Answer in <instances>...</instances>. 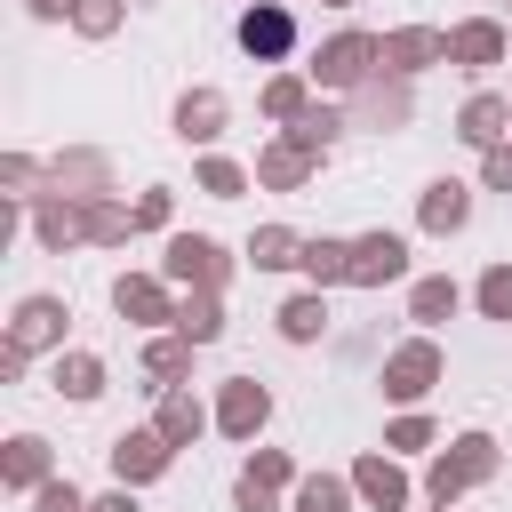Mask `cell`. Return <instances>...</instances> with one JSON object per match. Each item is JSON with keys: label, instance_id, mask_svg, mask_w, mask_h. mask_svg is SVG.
I'll use <instances>...</instances> for the list:
<instances>
[{"label": "cell", "instance_id": "obj_1", "mask_svg": "<svg viewBox=\"0 0 512 512\" xmlns=\"http://www.w3.org/2000/svg\"><path fill=\"white\" fill-rule=\"evenodd\" d=\"M312 88H336V96H360L376 72H384V40L376 32H360V24H344V32H328L320 48H312Z\"/></svg>", "mask_w": 512, "mask_h": 512}, {"label": "cell", "instance_id": "obj_2", "mask_svg": "<svg viewBox=\"0 0 512 512\" xmlns=\"http://www.w3.org/2000/svg\"><path fill=\"white\" fill-rule=\"evenodd\" d=\"M488 472H496V440H488V432H456V440L432 456V472H424V496L448 512V504H456L464 488H480Z\"/></svg>", "mask_w": 512, "mask_h": 512}, {"label": "cell", "instance_id": "obj_3", "mask_svg": "<svg viewBox=\"0 0 512 512\" xmlns=\"http://www.w3.org/2000/svg\"><path fill=\"white\" fill-rule=\"evenodd\" d=\"M232 40H240V56H256V64H288V56H296V8H288V0H248L240 24H232Z\"/></svg>", "mask_w": 512, "mask_h": 512}, {"label": "cell", "instance_id": "obj_4", "mask_svg": "<svg viewBox=\"0 0 512 512\" xmlns=\"http://www.w3.org/2000/svg\"><path fill=\"white\" fill-rule=\"evenodd\" d=\"M376 384H384V400L416 408V400H424V392L440 384V344H432V336H408V344H392V352H384V376H376Z\"/></svg>", "mask_w": 512, "mask_h": 512}, {"label": "cell", "instance_id": "obj_5", "mask_svg": "<svg viewBox=\"0 0 512 512\" xmlns=\"http://www.w3.org/2000/svg\"><path fill=\"white\" fill-rule=\"evenodd\" d=\"M280 488H296V456L288 448H248V464L232 480V504L240 512H280Z\"/></svg>", "mask_w": 512, "mask_h": 512}, {"label": "cell", "instance_id": "obj_6", "mask_svg": "<svg viewBox=\"0 0 512 512\" xmlns=\"http://www.w3.org/2000/svg\"><path fill=\"white\" fill-rule=\"evenodd\" d=\"M160 280L168 288H224V248L208 232H176L168 256H160Z\"/></svg>", "mask_w": 512, "mask_h": 512}, {"label": "cell", "instance_id": "obj_7", "mask_svg": "<svg viewBox=\"0 0 512 512\" xmlns=\"http://www.w3.org/2000/svg\"><path fill=\"white\" fill-rule=\"evenodd\" d=\"M104 456H112V480H120V488H144V480H160V472L176 464V448L160 440V424H136V432H120Z\"/></svg>", "mask_w": 512, "mask_h": 512}, {"label": "cell", "instance_id": "obj_8", "mask_svg": "<svg viewBox=\"0 0 512 512\" xmlns=\"http://www.w3.org/2000/svg\"><path fill=\"white\" fill-rule=\"evenodd\" d=\"M416 120V80H392V72H376L360 96H352V128H408Z\"/></svg>", "mask_w": 512, "mask_h": 512}, {"label": "cell", "instance_id": "obj_9", "mask_svg": "<svg viewBox=\"0 0 512 512\" xmlns=\"http://www.w3.org/2000/svg\"><path fill=\"white\" fill-rule=\"evenodd\" d=\"M176 304L184 296H168V280H144V272H120L112 280V312L128 328H176Z\"/></svg>", "mask_w": 512, "mask_h": 512}, {"label": "cell", "instance_id": "obj_10", "mask_svg": "<svg viewBox=\"0 0 512 512\" xmlns=\"http://www.w3.org/2000/svg\"><path fill=\"white\" fill-rule=\"evenodd\" d=\"M264 424H272V392H264L256 376H232V384L216 392V432L256 448V432H264Z\"/></svg>", "mask_w": 512, "mask_h": 512}, {"label": "cell", "instance_id": "obj_11", "mask_svg": "<svg viewBox=\"0 0 512 512\" xmlns=\"http://www.w3.org/2000/svg\"><path fill=\"white\" fill-rule=\"evenodd\" d=\"M504 56H512V32H504L496 16L448 24V64H456V72H488V64H504Z\"/></svg>", "mask_w": 512, "mask_h": 512}, {"label": "cell", "instance_id": "obj_12", "mask_svg": "<svg viewBox=\"0 0 512 512\" xmlns=\"http://www.w3.org/2000/svg\"><path fill=\"white\" fill-rule=\"evenodd\" d=\"M408 280V232H360L352 240V288H392Z\"/></svg>", "mask_w": 512, "mask_h": 512}, {"label": "cell", "instance_id": "obj_13", "mask_svg": "<svg viewBox=\"0 0 512 512\" xmlns=\"http://www.w3.org/2000/svg\"><path fill=\"white\" fill-rule=\"evenodd\" d=\"M64 296H16V320H8V344L16 352H64Z\"/></svg>", "mask_w": 512, "mask_h": 512}, {"label": "cell", "instance_id": "obj_14", "mask_svg": "<svg viewBox=\"0 0 512 512\" xmlns=\"http://www.w3.org/2000/svg\"><path fill=\"white\" fill-rule=\"evenodd\" d=\"M352 496H360L368 512H408V472H400V456H392V448H368V456L352 464Z\"/></svg>", "mask_w": 512, "mask_h": 512}, {"label": "cell", "instance_id": "obj_15", "mask_svg": "<svg viewBox=\"0 0 512 512\" xmlns=\"http://www.w3.org/2000/svg\"><path fill=\"white\" fill-rule=\"evenodd\" d=\"M432 64H448V32H432V24L384 32V72H392V80H416V72H432Z\"/></svg>", "mask_w": 512, "mask_h": 512}, {"label": "cell", "instance_id": "obj_16", "mask_svg": "<svg viewBox=\"0 0 512 512\" xmlns=\"http://www.w3.org/2000/svg\"><path fill=\"white\" fill-rule=\"evenodd\" d=\"M456 136H464L472 152H496V144H512V96H496V88L464 96V112H456Z\"/></svg>", "mask_w": 512, "mask_h": 512}, {"label": "cell", "instance_id": "obj_17", "mask_svg": "<svg viewBox=\"0 0 512 512\" xmlns=\"http://www.w3.org/2000/svg\"><path fill=\"white\" fill-rule=\"evenodd\" d=\"M416 224H424L432 240L464 232V224H472V184H456V176H432V184H424V200H416Z\"/></svg>", "mask_w": 512, "mask_h": 512}, {"label": "cell", "instance_id": "obj_18", "mask_svg": "<svg viewBox=\"0 0 512 512\" xmlns=\"http://www.w3.org/2000/svg\"><path fill=\"white\" fill-rule=\"evenodd\" d=\"M48 176H56L64 200H112V160L104 152H56Z\"/></svg>", "mask_w": 512, "mask_h": 512}, {"label": "cell", "instance_id": "obj_19", "mask_svg": "<svg viewBox=\"0 0 512 512\" xmlns=\"http://www.w3.org/2000/svg\"><path fill=\"white\" fill-rule=\"evenodd\" d=\"M224 120H232L224 88H184V96H176V136H184V144H216Z\"/></svg>", "mask_w": 512, "mask_h": 512}, {"label": "cell", "instance_id": "obj_20", "mask_svg": "<svg viewBox=\"0 0 512 512\" xmlns=\"http://www.w3.org/2000/svg\"><path fill=\"white\" fill-rule=\"evenodd\" d=\"M152 424H160V440H168V448H192V440H200V432H208L216 416L200 408V392H192V384H168V392H160V416H152Z\"/></svg>", "mask_w": 512, "mask_h": 512}, {"label": "cell", "instance_id": "obj_21", "mask_svg": "<svg viewBox=\"0 0 512 512\" xmlns=\"http://www.w3.org/2000/svg\"><path fill=\"white\" fill-rule=\"evenodd\" d=\"M32 232H40V248H72V240H88V200L40 192V208H32Z\"/></svg>", "mask_w": 512, "mask_h": 512}, {"label": "cell", "instance_id": "obj_22", "mask_svg": "<svg viewBox=\"0 0 512 512\" xmlns=\"http://www.w3.org/2000/svg\"><path fill=\"white\" fill-rule=\"evenodd\" d=\"M0 480H8L16 496H40V488L56 480V472H48V440H40V432H16L8 456H0Z\"/></svg>", "mask_w": 512, "mask_h": 512}, {"label": "cell", "instance_id": "obj_23", "mask_svg": "<svg viewBox=\"0 0 512 512\" xmlns=\"http://www.w3.org/2000/svg\"><path fill=\"white\" fill-rule=\"evenodd\" d=\"M304 280L312 288H352V240H336V232L304 240Z\"/></svg>", "mask_w": 512, "mask_h": 512}, {"label": "cell", "instance_id": "obj_24", "mask_svg": "<svg viewBox=\"0 0 512 512\" xmlns=\"http://www.w3.org/2000/svg\"><path fill=\"white\" fill-rule=\"evenodd\" d=\"M304 112H312V72H272V80H264V120L296 128Z\"/></svg>", "mask_w": 512, "mask_h": 512}, {"label": "cell", "instance_id": "obj_25", "mask_svg": "<svg viewBox=\"0 0 512 512\" xmlns=\"http://www.w3.org/2000/svg\"><path fill=\"white\" fill-rule=\"evenodd\" d=\"M256 184H272V192L312 184V152H296L288 136H280V144H264V152H256Z\"/></svg>", "mask_w": 512, "mask_h": 512}, {"label": "cell", "instance_id": "obj_26", "mask_svg": "<svg viewBox=\"0 0 512 512\" xmlns=\"http://www.w3.org/2000/svg\"><path fill=\"white\" fill-rule=\"evenodd\" d=\"M176 336L216 344V336H224V296H216V288H184V304H176Z\"/></svg>", "mask_w": 512, "mask_h": 512}, {"label": "cell", "instance_id": "obj_27", "mask_svg": "<svg viewBox=\"0 0 512 512\" xmlns=\"http://www.w3.org/2000/svg\"><path fill=\"white\" fill-rule=\"evenodd\" d=\"M272 320H280V336H288V344H320V336H328V296H320V288H304V296H288Z\"/></svg>", "mask_w": 512, "mask_h": 512}, {"label": "cell", "instance_id": "obj_28", "mask_svg": "<svg viewBox=\"0 0 512 512\" xmlns=\"http://www.w3.org/2000/svg\"><path fill=\"white\" fill-rule=\"evenodd\" d=\"M48 392H64V400H96V392H104V360H96V352H56Z\"/></svg>", "mask_w": 512, "mask_h": 512}, {"label": "cell", "instance_id": "obj_29", "mask_svg": "<svg viewBox=\"0 0 512 512\" xmlns=\"http://www.w3.org/2000/svg\"><path fill=\"white\" fill-rule=\"evenodd\" d=\"M288 512H352V472H304Z\"/></svg>", "mask_w": 512, "mask_h": 512}, {"label": "cell", "instance_id": "obj_30", "mask_svg": "<svg viewBox=\"0 0 512 512\" xmlns=\"http://www.w3.org/2000/svg\"><path fill=\"white\" fill-rule=\"evenodd\" d=\"M344 128H352V112H336V104H320V96H312V112H304V120H296V128H288V144H296V152H312V160H320V152H328V144H336V136H344Z\"/></svg>", "mask_w": 512, "mask_h": 512}, {"label": "cell", "instance_id": "obj_31", "mask_svg": "<svg viewBox=\"0 0 512 512\" xmlns=\"http://www.w3.org/2000/svg\"><path fill=\"white\" fill-rule=\"evenodd\" d=\"M248 264H256V272H288V264H304V240H296L288 224H256V232H248Z\"/></svg>", "mask_w": 512, "mask_h": 512}, {"label": "cell", "instance_id": "obj_32", "mask_svg": "<svg viewBox=\"0 0 512 512\" xmlns=\"http://www.w3.org/2000/svg\"><path fill=\"white\" fill-rule=\"evenodd\" d=\"M456 304H464V288H456L448 272H432V280H416V288H408V320H424V328L456 320Z\"/></svg>", "mask_w": 512, "mask_h": 512}, {"label": "cell", "instance_id": "obj_33", "mask_svg": "<svg viewBox=\"0 0 512 512\" xmlns=\"http://www.w3.org/2000/svg\"><path fill=\"white\" fill-rule=\"evenodd\" d=\"M192 352H200L192 336H152V344H144V376L168 392V384H184V376H192Z\"/></svg>", "mask_w": 512, "mask_h": 512}, {"label": "cell", "instance_id": "obj_34", "mask_svg": "<svg viewBox=\"0 0 512 512\" xmlns=\"http://www.w3.org/2000/svg\"><path fill=\"white\" fill-rule=\"evenodd\" d=\"M192 176H200V192H208V200H240V192H248V168H240V160H224V152H208Z\"/></svg>", "mask_w": 512, "mask_h": 512}, {"label": "cell", "instance_id": "obj_35", "mask_svg": "<svg viewBox=\"0 0 512 512\" xmlns=\"http://www.w3.org/2000/svg\"><path fill=\"white\" fill-rule=\"evenodd\" d=\"M432 440H440V432H432V416H424V408H408V416H392V424H384V448H392V456H424Z\"/></svg>", "mask_w": 512, "mask_h": 512}, {"label": "cell", "instance_id": "obj_36", "mask_svg": "<svg viewBox=\"0 0 512 512\" xmlns=\"http://www.w3.org/2000/svg\"><path fill=\"white\" fill-rule=\"evenodd\" d=\"M472 304H480V320H512V264H488L480 288H472Z\"/></svg>", "mask_w": 512, "mask_h": 512}, {"label": "cell", "instance_id": "obj_37", "mask_svg": "<svg viewBox=\"0 0 512 512\" xmlns=\"http://www.w3.org/2000/svg\"><path fill=\"white\" fill-rule=\"evenodd\" d=\"M120 16H128V0H80V16H72V24H80L88 40H104V32H120Z\"/></svg>", "mask_w": 512, "mask_h": 512}, {"label": "cell", "instance_id": "obj_38", "mask_svg": "<svg viewBox=\"0 0 512 512\" xmlns=\"http://www.w3.org/2000/svg\"><path fill=\"white\" fill-rule=\"evenodd\" d=\"M480 192H512V144L480 152Z\"/></svg>", "mask_w": 512, "mask_h": 512}, {"label": "cell", "instance_id": "obj_39", "mask_svg": "<svg viewBox=\"0 0 512 512\" xmlns=\"http://www.w3.org/2000/svg\"><path fill=\"white\" fill-rule=\"evenodd\" d=\"M32 512H88V496H80L72 480H48V488L32 496Z\"/></svg>", "mask_w": 512, "mask_h": 512}, {"label": "cell", "instance_id": "obj_40", "mask_svg": "<svg viewBox=\"0 0 512 512\" xmlns=\"http://www.w3.org/2000/svg\"><path fill=\"white\" fill-rule=\"evenodd\" d=\"M32 176H40V168H32L24 152H8V160H0V184H8L16 200H40V192H32Z\"/></svg>", "mask_w": 512, "mask_h": 512}, {"label": "cell", "instance_id": "obj_41", "mask_svg": "<svg viewBox=\"0 0 512 512\" xmlns=\"http://www.w3.org/2000/svg\"><path fill=\"white\" fill-rule=\"evenodd\" d=\"M168 224V184H152L144 200H136V232H160Z\"/></svg>", "mask_w": 512, "mask_h": 512}, {"label": "cell", "instance_id": "obj_42", "mask_svg": "<svg viewBox=\"0 0 512 512\" xmlns=\"http://www.w3.org/2000/svg\"><path fill=\"white\" fill-rule=\"evenodd\" d=\"M40 24H64V16H80V0H24Z\"/></svg>", "mask_w": 512, "mask_h": 512}, {"label": "cell", "instance_id": "obj_43", "mask_svg": "<svg viewBox=\"0 0 512 512\" xmlns=\"http://www.w3.org/2000/svg\"><path fill=\"white\" fill-rule=\"evenodd\" d=\"M88 512H136V488H112V496H96Z\"/></svg>", "mask_w": 512, "mask_h": 512}, {"label": "cell", "instance_id": "obj_44", "mask_svg": "<svg viewBox=\"0 0 512 512\" xmlns=\"http://www.w3.org/2000/svg\"><path fill=\"white\" fill-rule=\"evenodd\" d=\"M320 8H352V0H320Z\"/></svg>", "mask_w": 512, "mask_h": 512}]
</instances>
